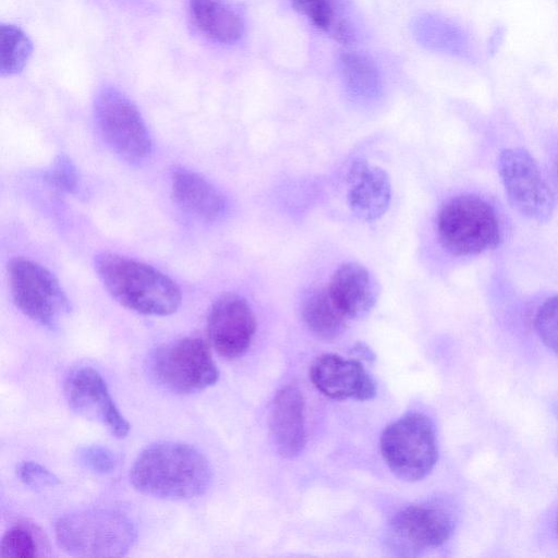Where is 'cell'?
I'll use <instances>...</instances> for the list:
<instances>
[{
  "label": "cell",
  "instance_id": "6da1fadb",
  "mask_svg": "<svg viewBox=\"0 0 558 558\" xmlns=\"http://www.w3.org/2000/svg\"><path fill=\"white\" fill-rule=\"evenodd\" d=\"M211 477L210 464L198 449L170 440L147 446L130 470V481L137 492L170 500L203 495Z\"/></svg>",
  "mask_w": 558,
  "mask_h": 558
},
{
  "label": "cell",
  "instance_id": "7a4b0ae2",
  "mask_svg": "<svg viewBox=\"0 0 558 558\" xmlns=\"http://www.w3.org/2000/svg\"><path fill=\"white\" fill-rule=\"evenodd\" d=\"M95 268L112 298L129 310L167 316L181 304L178 284L150 265L106 252L97 255Z\"/></svg>",
  "mask_w": 558,
  "mask_h": 558
},
{
  "label": "cell",
  "instance_id": "3957f363",
  "mask_svg": "<svg viewBox=\"0 0 558 558\" xmlns=\"http://www.w3.org/2000/svg\"><path fill=\"white\" fill-rule=\"evenodd\" d=\"M58 545L78 557H121L133 547L137 532L132 520L111 508H87L60 517L54 524Z\"/></svg>",
  "mask_w": 558,
  "mask_h": 558
},
{
  "label": "cell",
  "instance_id": "277c9868",
  "mask_svg": "<svg viewBox=\"0 0 558 558\" xmlns=\"http://www.w3.org/2000/svg\"><path fill=\"white\" fill-rule=\"evenodd\" d=\"M437 235L441 246L454 256L476 255L496 247L501 240L494 207L474 194H461L440 207Z\"/></svg>",
  "mask_w": 558,
  "mask_h": 558
},
{
  "label": "cell",
  "instance_id": "5b68a950",
  "mask_svg": "<svg viewBox=\"0 0 558 558\" xmlns=\"http://www.w3.org/2000/svg\"><path fill=\"white\" fill-rule=\"evenodd\" d=\"M380 452L388 468L400 480H423L433 471L438 459L434 423L423 413L403 415L383 432Z\"/></svg>",
  "mask_w": 558,
  "mask_h": 558
},
{
  "label": "cell",
  "instance_id": "8992f818",
  "mask_svg": "<svg viewBox=\"0 0 558 558\" xmlns=\"http://www.w3.org/2000/svg\"><path fill=\"white\" fill-rule=\"evenodd\" d=\"M151 371L166 389L180 395L202 391L219 378L208 344L198 337H185L159 347Z\"/></svg>",
  "mask_w": 558,
  "mask_h": 558
},
{
  "label": "cell",
  "instance_id": "52a82bcc",
  "mask_svg": "<svg viewBox=\"0 0 558 558\" xmlns=\"http://www.w3.org/2000/svg\"><path fill=\"white\" fill-rule=\"evenodd\" d=\"M9 286L16 307L36 324L54 329L70 312V302L57 278L25 258L8 265Z\"/></svg>",
  "mask_w": 558,
  "mask_h": 558
},
{
  "label": "cell",
  "instance_id": "ba28073f",
  "mask_svg": "<svg viewBox=\"0 0 558 558\" xmlns=\"http://www.w3.org/2000/svg\"><path fill=\"white\" fill-rule=\"evenodd\" d=\"M95 119L107 145L132 165L146 162L153 142L136 106L120 90L108 87L95 101Z\"/></svg>",
  "mask_w": 558,
  "mask_h": 558
},
{
  "label": "cell",
  "instance_id": "9c48e42d",
  "mask_svg": "<svg viewBox=\"0 0 558 558\" xmlns=\"http://www.w3.org/2000/svg\"><path fill=\"white\" fill-rule=\"evenodd\" d=\"M498 169L510 205L526 218L547 221L554 210V194L532 155L519 147L505 149Z\"/></svg>",
  "mask_w": 558,
  "mask_h": 558
},
{
  "label": "cell",
  "instance_id": "30bf717a",
  "mask_svg": "<svg viewBox=\"0 0 558 558\" xmlns=\"http://www.w3.org/2000/svg\"><path fill=\"white\" fill-rule=\"evenodd\" d=\"M454 527L456 518L447 505L427 501L400 510L390 522L389 533L395 547L415 554L441 546Z\"/></svg>",
  "mask_w": 558,
  "mask_h": 558
},
{
  "label": "cell",
  "instance_id": "8fae6325",
  "mask_svg": "<svg viewBox=\"0 0 558 558\" xmlns=\"http://www.w3.org/2000/svg\"><path fill=\"white\" fill-rule=\"evenodd\" d=\"M69 408L80 416L97 422L117 438H124L130 423L116 405L98 371L84 366L74 369L64 381Z\"/></svg>",
  "mask_w": 558,
  "mask_h": 558
},
{
  "label": "cell",
  "instance_id": "7c38bea8",
  "mask_svg": "<svg viewBox=\"0 0 558 558\" xmlns=\"http://www.w3.org/2000/svg\"><path fill=\"white\" fill-rule=\"evenodd\" d=\"M255 331V315L244 298L226 293L215 301L207 318V333L217 353L226 359L243 355Z\"/></svg>",
  "mask_w": 558,
  "mask_h": 558
},
{
  "label": "cell",
  "instance_id": "4fadbf2b",
  "mask_svg": "<svg viewBox=\"0 0 558 558\" xmlns=\"http://www.w3.org/2000/svg\"><path fill=\"white\" fill-rule=\"evenodd\" d=\"M314 386L325 396L343 400H371L376 385L362 364L337 354H323L311 367Z\"/></svg>",
  "mask_w": 558,
  "mask_h": 558
},
{
  "label": "cell",
  "instance_id": "5bb4252c",
  "mask_svg": "<svg viewBox=\"0 0 558 558\" xmlns=\"http://www.w3.org/2000/svg\"><path fill=\"white\" fill-rule=\"evenodd\" d=\"M348 204L362 220L375 221L388 210L391 202L389 174L380 167L359 159L351 163L347 173Z\"/></svg>",
  "mask_w": 558,
  "mask_h": 558
},
{
  "label": "cell",
  "instance_id": "9a60e30c",
  "mask_svg": "<svg viewBox=\"0 0 558 558\" xmlns=\"http://www.w3.org/2000/svg\"><path fill=\"white\" fill-rule=\"evenodd\" d=\"M327 291L348 319L365 317L377 302L378 283L369 270L355 262L340 265L331 275Z\"/></svg>",
  "mask_w": 558,
  "mask_h": 558
},
{
  "label": "cell",
  "instance_id": "2e32d148",
  "mask_svg": "<svg viewBox=\"0 0 558 558\" xmlns=\"http://www.w3.org/2000/svg\"><path fill=\"white\" fill-rule=\"evenodd\" d=\"M269 427L277 451L284 458L298 457L306 445L304 399L292 385L281 388L271 404Z\"/></svg>",
  "mask_w": 558,
  "mask_h": 558
},
{
  "label": "cell",
  "instance_id": "e0dca14e",
  "mask_svg": "<svg viewBox=\"0 0 558 558\" xmlns=\"http://www.w3.org/2000/svg\"><path fill=\"white\" fill-rule=\"evenodd\" d=\"M171 195L185 211L205 221L219 220L228 211L226 196L203 175L189 169L173 172Z\"/></svg>",
  "mask_w": 558,
  "mask_h": 558
},
{
  "label": "cell",
  "instance_id": "ac0fdd59",
  "mask_svg": "<svg viewBox=\"0 0 558 558\" xmlns=\"http://www.w3.org/2000/svg\"><path fill=\"white\" fill-rule=\"evenodd\" d=\"M197 28L216 41L231 44L243 34L241 17L222 0H189Z\"/></svg>",
  "mask_w": 558,
  "mask_h": 558
},
{
  "label": "cell",
  "instance_id": "d6986e66",
  "mask_svg": "<svg viewBox=\"0 0 558 558\" xmlns=\"http://www.w3.org/2000/svg\"><path fill=\"white\" fill-rule=\"evenodd\" d=\"M301 314L307 328L325 340L342 335L349 320L335 305L327 289L322 288L312 289L304 295Z\"/></svg>",
  "mask_w": 558,
  "mask_h": 558
},
{
  "label": "cell",
  "instance_id": "ffe728a7",
  "mask_svg": "<svg viewBox=\"0 0 558 558\" xmlns=\"http://www.w3.org/2000/svg\"><path fill=\"white\" fill-rule=\"evenodd\" d=\"M46 539L41 531L31 523H17L3 535L0 545L1 557H38L45 555Z\"/></svg>",
  "mask_w": 558,
  "mask_h": 558
},
{
  "label": "cell",
  "instance_id": "44dd1931",
  "mask_svg": "<svg viewBox=\"0 0 558 558\" xmlns=\"http://www.w3.org/2000/svg\"><path fill=\"white\" fill-rule=\"evenodd\" d=\"M32 53L28 37L13 25L0 27V71L2 75L20 72Z\"/></svg>",
  "mask_w": 558,
  "mask_h": 558
},
{
  "label": "cell",
  "instance_id": "7402d4cb",
  "mask_svg": "<svg viewBox=\"0 0 558 558\" xmlns=\"http://www.w3.org/2000/svg\"><path fill=\"white\" fill-rule=\"evenodd\" d=\"M340 69L348 86L361 95H372L378 87V73L374 64L357 53H344Z\"/></svg>",
  "mask_w": 558,
  "mask_h": 558
},
{
  "label": "cell",
  "instance_id": "603a6c76",
  "mask_svg": "<svg viewBox=\"0 0 558 558\" xmlns=\"http://www.w3.org/2000/svg\"><path fill=\"white\" fill-rule=\"evenodd\" d=\"M534 326L542 342L558 356V295L538 307Z\"/></svg>",
  "mask_w": 558,
  "mask_h": 558
},
{
  "label": "cell",
  "instance_id": "cb8c5ba5",
  "mask_svg": "<svg viewBox=\"0 0 558 558\" xmlns=\"http://www.w3.org/2000/svg\"><path fill=\"white\" fill-rule=\"evenodd\" d=\"M77 462L95 474H109L118 465L117 454L102 445H88L81 447L76 452Z\"/></svg>",
  "mask_w": 558,
  "mask_h": 558
},
{
  "label": "cell",
  "instance_id": "d4e9b609",
  "mask_svg": "<svg viewBox=\"0 0 558 558\" xmlns=\"http://www.w3.org/2000/svg\"><path fill=\"white\" fill-rule=\"evenodd\" d=\"M46 181L54 189L75 193L78 189V173L73 162L64 155L59 156L46 172Z\"/></svg>",
  "mask_w": 558,
  "mask_h": 558
},
{
  "label": "cell",
  "instance_id": "484cf974",
  "mask_svg": "<svg viewBox=\"0 0 558 558\" xmlns=\"http://www.w3.org/2000/svg\"><path fill=\"white\" fill-rule=\"evenodd\" d=\"M16 473L23 484L35 489L54 487L60 483L52 472L34 461L20 463Z\"/></svg>",
  "mask_w": 558,
  "mask_h": 558
},
{
  "label": "cell",
  "instance_id": "4316f807",
  "mask_svg": "<svg viewBox=\"0 0 558 558\" xmlns=\"http://www.w3.org/2000/svg\"><path fill=\"white\" fill-rule=\"evenodd\" d=\"M296 11L306 15L317 27L329 29L332 23L333 12L328 0H291Z\"/></svg>",
  "mask_w": 558,
  "mask_h": 558
},
{
  "label": "cell",
  "instance_id": "83f0119b",
  "mask_svg": "<svg viewBox=\"0 0 558 558\" xmlns=\"http://www.w3.org/2000/svg\"><path fill=\"white\" fill-rule=\"evenodd\" d=\"M556 532L558 534V515H557V519H556Z\"/></svg>",
  "mask_w": 558,
  "mask_h": 558
}]
</instances>
